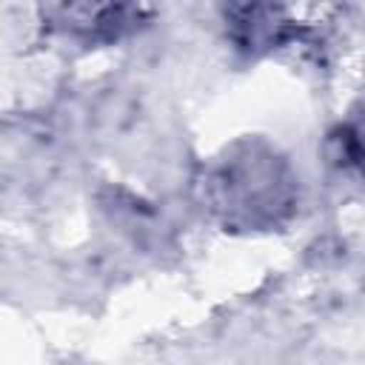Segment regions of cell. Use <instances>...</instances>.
Returning a JSON list of instances; mask_svg holds the SVG:
<instances>
[{
  "instance_id": "1",
  "label": "cell",
  "mask_w": 365,
  "mask_h": 365,
  "mask_svg": "<svg viewBox=\"0 0 365 365\" xmlns=\"http://www.w3.org/2000/svg\"><path fill=\"white\" fill-rule=\"evenodd\" d=\"M217 205L228 220H242L245 225L274 222L288 205L291 182L282 180L274 157L242 154L220 168L214 177Z\"/></svg>"
},
{
  "instance_id": "2",
  "label": "cell",
  "mask_w": 365,
  "mask_h": 365,
  "mask_svg": "<svg viewBox=\"0 0 365 365\" xmlns=\"http://www.w3.org/2000/svg\"><path fill=\"white\" fill-rule=\"evenodd\" d=\"M339 143H342V157H345V163H354V165L365 174V123L345 128L342 137H339Z\"/></svg>"
}]
</instances>
